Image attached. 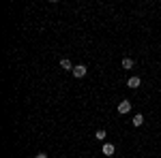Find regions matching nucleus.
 <instances>
[{
  "instance_id": "f257e3e1",
  "label": "nucleus",
  "mask_w": 161,
  "mask_h": 158,
  "mask_svg": "<svg viewBox=\"0 0 161 158\" xmlns=\"http://www.w3.org/2000/svg\"><path fill=\"white\" fill-rule=\"evenodd\" d=\"M86 66H84V64H77V66H73V71H71V73H73V77H77V79H82V77H84V75H86Z\"/></svg>"
},
{
  "instance_id": "f03ea898",
  "label": "nucleus",
  "mask_w": 161,
  "mask_h": 158,
  "mask_svg": "<svg viewBox=\"0 0 161 158\" xmlns=\"http://www.w3.org/2000/svg\"><path fill=\"white\" fill-rule=\"evenodd\" d=\"M129 111H131V100H127V98L120 100L118 103V113H129Z\"/></svg>"
},
{
  "instance_id": "7ed1b4c3",
  "label": "nucleus",
  "mask_w": 161,
  "mask_h": 158,
  "mask_svg": "<svg viewBox=\"0 0 161 158\" xmlns=\"http://www.w3.org/2000/svg\"><path fill=\"white\" fill-rule=\"evenodd\" d=\"M101 152H103V156H114V152H116V145H112V143H103Z\"/></svg>"
},
{
  "instance_id": "20e7f679",
  "label": "nucleus",
  "mask_w": 161,
  "mask_h": 158,
  "mask_svg": "<svg viewBox=\"0 0 161 158\" xmlns=\"http://www.w3.org/2000/svg\"><path fill=\"white\" fill-rule=\"evenodd\" d=\"M140 84H142V79H140V77H136V75H133V77H129V81H127V85H129L131 90L140 88Z\"/></svg>"
},
{
  "instance_id": "39448f33",
  "label": "nucleus",
  "mask_w": 161,
  "mask_h": 158,
  "mask_svg": "<svg viewBox=\"0 0 161 158\" xmlns=\"http://www.w3.org/2000/svg\"><path fill=\"white\" fill-rule=\"evenodd\" d=\"M60 66L64 69V71H73V64H71V60H69V58H62V60H60Z\"/></svg>"
},
{
  "instance_id": "423d86ee",
  "label": "nucleus",
  "mask_w": 161,
  "mask_h": 158,
  "mask_svg": "<svg viewBox=\"0 0 161 158\" xmlns=\"http://www.w3.org/2000/svg\"><path fill=\"white\" fill-rule=\"evenodd\" d=\"M142 124H144V115L142 113H136L133 115V126H142Z\"/></svg>"
},
{
  "instance_id": "0eeeda50",
  "label": "nucleus",
  "mask_w": 161,
  "mask_h": 158,
  "mask_svg": "<svg viewBox=\"0 0 161 158\" xmlns=\"http://www.w3.org/2000/svg\"><path fill=\"white\" fill-rule=\"evenodd\" d=\"M105 137H108V133H105L103 128H99V130L95 133V139H97V141H105Z\"/></svg>"
},
{
  "instance_id": "6e6552de",
  "label": "nucleus",
  "mask_w": 161,
  "mask_h": 158,
  "mask_svg": "<svg viewBox=\"0 0 161 158\" xmlns=\"http://www.w3.org/2000/svg\"><path fill=\"white\" fill-rule=\"evenodd\" d=\"M123 69H133V60H131V58H125L123 60Z\"/></svg>"
},
{
  "instance_id": "1a4fd4ad",
  "label": "nucleus",
  "mask_w": 161,
  "mask_h": 158,
  "mask_svg": "<svg viewBox=\"0 0 161 158\" xmlns=\"http://www.w3.org/2000/svg\"><path fill=\"white\" fill-rule=\"evenodd\" d=\"M35 158H47V154L45 152H39V154H35Z\"/></svg>"
}]
</instances>
